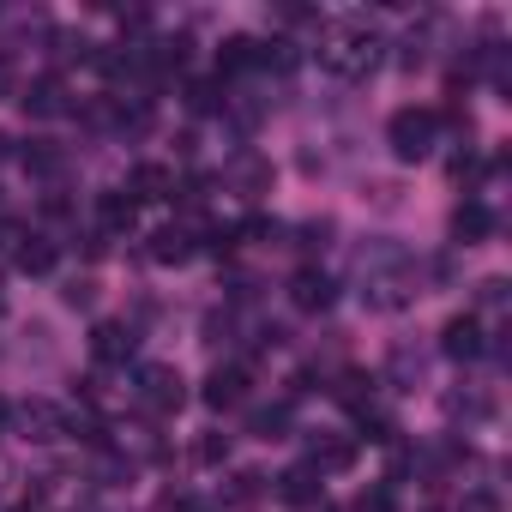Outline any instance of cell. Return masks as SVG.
I'll use <instances>...</instances> for the list:
<instances>
[{"instance_id":"obj_1","label":"cell","mask_w":512,"mask_h":512,"mask_svg":"<svg viewBox=\"0 0 512 512\" xmlns=\"http://www.w3.org/2000/svg\"><path fill=\"white\" fill-rule=\"evenodd\" d=\"M380 55H386V37L374 31V25H332L326 37H320V67L332 73V79H368L374 67H380Z\"/></svg>"},{"instance_id":"obj_2","label":"cell","mask_w":512,"mask_h":512,"mask_svg":"<svg viewBox=\"0 0 512 512\" xmlns=\"http://www.w3.org/2000/svg\"><path fill=\"white\" fill-rule=\"evenodd\" d=\"M362 296L374 308H404L416 296V266H410V253L404 247H368L362 253Z\"/></svg>"},{"instance_id":"obj_3","label":"cell","mask_w":512,"mask_h":512,"mask_svg":"<svg viewBox=\"0 0 512 512\" xmlns=\"http://www.w3.org/2000/svg\"><path fill=\"white\" fill-rule=\"evenodd\" d=\"M386 145H392L398 163L434 157V145H440V115H434V109H398V115L386 121Z\"/></svg>"},{"instance_id":"obj_4","label":"cell","mask_w":512,"mask_h":512,"mask_svg":"<svg viewBox=\"0 0 512 512\" xmlns=\"http://www.w3.org/2000/svg\"><path fill=\"white\" fill-rule=\"evenodd\" d=\"M133 398H139V410H151V416H175V410L187 404V380H181L169 362H145V368L133 374Z\"/></svg>"},{"instance_id":"obj_5","label":"cell","mask_w":512,"mask_h":512,"mask_svg":"<svg viewBox=\"0 0 512 512\" xmlns=\"http://www.w3.org/2000/svg\"><path fill=\"white\" fill-rule=\"evenodd\" d=\"M13 422H19V428H25V440H37V446H55V440H67V434H73V416H67L61 404H49V398L19 404V410H13Z\"/></svg>"},{"instance_id":"obj_6","label":"cell","mask_w":512,"mask_h":512,"mask_svg":"<svg viewBox=\"0 0 512 512\" xmlns=\"http://www.w3.org/2000/svg\"><path fill=\"white\" fill-rule=\"evenodd\" d=\"M133 350H139V332H133L127 320H103V326L91 332V356H97L103 368H127Z\"/></svg>"},{"instance_id":"obj_7","label":"cell","mask_w":512,"mask_h":512,"mask_svg":"<svg viewBox=\"0 0 512 512\" xmlns=\"http://www.w3.org/2000/svg\"><path fill=\"white\" fill-rule=\"evenodd\" d=\"M332 296H338V284H332L320 266H302V272L290 278V302H296L302 314H326V308H332Z\"/></svg>"},{"instance_id":"obj_8","label":"cell","mask_w":512,"mask_h":512,"mask_svg":"<svg viewBox=\"0 0 512 512\" xmlns=\"http://www.w3.org/2000/svg\"><path fill=\"white\" fill-rule=\"evenodd\" d=\"M440 350H446L452 362H476V356L488 350V338H482V320H476V314H458V320H446V332H440Z\"/></svg>"},{"instance_id":"obj_9","label":"cell","mask_w":512,"mask_h":512,"mask_svg":"<svg viewBox=\"0 0 512 512\" xmlns=\"http://www.w3.org/2000/svg\"><path fill=\"white\" fill-rule=\"evenodd\" d=\"M19 103H25V115H37V121H55V115H67V109H73V103H67V85H61L55 73L31 79V91H25Z\"/></svg>"},{"instance_id":"obj_10","label":"cell","mask_w":512,"mask_h":512,"mask_svg":"<svg viewBox=\"0 0 512 512\" xmlns=\"http://www.w3.org/2000/svg\"><path fill=\"white\" fill-rule=\"evenodd\" d=\"M211 410H241L247 404V374L241 368H211V380H205V392H199Z\"/></svg>"},{"instance_id":"obj_11","label":"cell","mask_w":512,"mask_h":512,"mask_svg":"<svg viewBox=\"0 0 512 512\" xmlns=\"http://www.w3.org/2000/svg\"><path fill=\"white\" fill-rule=\"evenodd\" d=\"M187 253H193V235H187L181 223H163V229L151 235V260H157V266H181Z\"/></svg>"},{"instance_id":"obj_12","label":"cell","mask_w":512,"mask_h":512,"mask_svg":"<svg viewBox=\"0 0 512 512\" xmlns=\"http://www.w3.org/2000/svg\"><path fill=\"white\" fill-rule=\"evenodd\" d=\"M278 494H284L290 506H314V500H320V470H314V464L284 470V476H278Z\"/></svg>"},{"instance_id":"obj_13","label":"cell","mask_w":512,"mask_h":512,"mask_svg":"<svg viewBox=\"0 0 512 512\" xmlns=\"http://www.w3.org/2000/svg\"><path fill=\"white\" fill-rule=\"evenodd\" d=\"M13 260H19V272H55V241L49 235H19V253H13Z\"/></svg>"},{"instance_id":"obj_14","label":"cell","mask_w":512,"mask_h":512,"mask_svg":"<svg viewBox=\"0 0 512 512\" xmlns=\"http://www.w3.org/2000/svg\"><path fill=\"white\" fill-rule=\"evenodd\" d=\"M169 193H175V175L169 169H157V163H139L133 169V205L139 199H169Z\"/></svg>"},{"instance_id":"obj_15","label":"cell","mask_w":512,"mask_h":512,"mask_svg":"<svg viewBox=\"0 0 512 512\" xmlns=\"http://www.w3.org/2000/svg\"><path fill=\"white\" fill-rule=\"evenodd\" d=\"M133 211H139V205H133L127 193H97V217H103V229H109V235L133 229Z\"/></svg>"},{"instance_id":"obj_16","label":"cell","mask_w":512,"mask_h":512,"mask_svg":"<svg viewBox=\"0 0 512 512\" xmlns=\"http://www.w3.org/2000/svg\"><path fill=\"white\" fill-rule=\"evenodd\" d=\"M217 67H223V73H247V67H260V43H253V37H229V43H223V55H217Z\"/></svg>"},{"instance_id":"obj_17","label":"cell","mask_w":512,"mask_h":512,"mask_svg":"<svg viewBox=\"0 0 512 512\" xmlns=\"http://www.w3.org/2000/svg\"><path fill=\"white\" fill-rule=\"evenodd\" d=\"M452 235H458V241H482V235H488V205H476V199L458 205V211H452Z\"/></svg>"},{"instance_id":"obj_18","label":"cell","mask_w":512,"mask_h":512,"mask_svg":"<svg viewBox=\"0 0 512 512\" xmlns=\"http://www.w3.org/2000/svg\"><path fill=\"white\" fill-rule=\"evenodd\" d=\"M25 169H31V175H61L67 157H61L55 145H31V151H25Z\"/></svg>"},{"instance_id":"obj_19","label":"cell","mask_w":512,"mask_h":512,"mask_svg":"<svg viewBox=\"0 0 512 512\" xmlns=\"http://www.w3.org/2000/svg\"><path fill=\"white\" fill-rule=\"evenodd\" d=\"M350 458H356L350 440H326V446H314V470H344Z\"/></svg>"},{"instance_id":"obj_20","label":"cell","mask_w":512,"mask_h":512,"mask_svg":"<svg viewBox=\"0 0 512 512\" xmlns=\"http://www.w3.org/2000/svg\"><path fill=\"white\" fill-rule=\"evenodd\" d=\"M7 97H19V61L0 49V103H7Z\"/></svg>"},{"instance_id":"obj_21","label":"cell","mask_w":512,"mask_h":512,"mask_svg":"<svg viewBox=\"0 0 512 512\" xmlns=\"http://www.w3.org/2000/svg\"><path fill=\"white\" fill-rule=\"evenodd\" d=\"M187 103H193L199 115H205V109H217V85H193V91H187Z\"/></svg>"},{"instance_id":"obj_22","label":"cell","mask_w":512,"mask_h":512,"mask_svg":"<svg viewBox=\"0 0 512 512\" xmlns=\"http://www.w3.org/2000/svg\"><path fill=\"white\" fill-rule=\"evenodd\" d=\"M223 452H229V446H223V440H217V434H211V440H199V458H205V464H217V458H223Z\"/></svg>"},{"instance_id":"obj_23","label":"cell","mask_w":512,"mask_h":512,"mask_svg":"<svg viewBox=\"0 0 512 512\" xmlns=\"http://www.w3.org/2000/svg\"><path fill=\"white\" fill-rule=\"evenodd\" d=\"M464 512H500V506H494V494H470V500H464Z\"/></svg>"},{"instance_id":"obj_24","label":"cell","mask_w":512,"mask_h":512,"mask_svg":"<svg viewBox=\"0 0 512 512\" xmlns=\"http://www.w3.org/2000/svg\"><path fill=\"white\" fill-rule=\"evenodd\" d=\"M7 422H13V404H7V398H0V434H7Z\"/></svg>"}]
</instances>
